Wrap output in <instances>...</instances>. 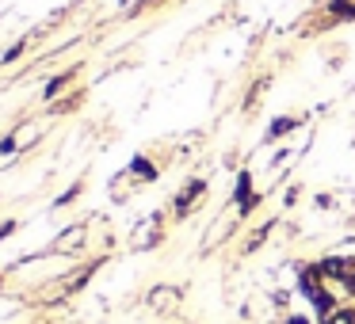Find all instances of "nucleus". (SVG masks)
Listing matches in <instances>:
<instances>
[{"label": "nucleus", "mask_w": 355, "mask_h": 324, "mask_svg": "<svg viewBox=\"0 0 355 324\" xmlns=\"http://www.w3.org/2000/svg\"><path fill=\"white\" fill-rule=\"evenodd\" d=\"M207 199V179L202 176H195V179H187L184 187H180L176 195H172V206H168V214L176 217V222H187V217L195 214V206Z\"/></svg>", "instance_id": "1"}, {"label": "nucleus", "mask_w": 355, "mask_h": 324, "mask_svg": "<svg viewBox=\"0 0 355 324\" xmlns=\"http://www.w3.org/2000/svg\"><path fill=\"white\" fill-rule=\"evenodd\" d=\"M180 301H184V290H180V286H172V282H157L153 290L146 294V305L153 309V313H161V316L180 313Z\"/></svg>", "instance_id": "2"}, {"label": "nucleus", "mask_w": 355, "mask_h": 324, "mask_svg": "<svg viewBox=\"0 0 355 324\" xmlns=\"http://www.w3.org/2000/svg\"><path fill=\"white\" fill-rule=\"evenodd\" d=\"M161 240H164V214H149L146 222L134 229L130 248H134V252H149V248H157Z\"/></svg>", "instance_id": "3"}, {"label": "nucleus", "mask_w": 355, "mask_h": 324, "mask_svg": "<svg viewBox=\"0 0 355 324\" xmlns=\"http://www.w3.org/2000/svg\"><path fill=\"white\" fill-rule=\"evenodd\" d=\"M85 248H88V225L77 222V225H69L65 233H58L50 252H54V255H80Z\"/></svg>", "instance_id": "4"}, {"label": "nucleus", "mask_w": 355, "mask_h": 324, "mask_svg": "<svg viewBox=\"0 0 355 324\" xmlns=\"http://www.w3.org/2000/svg\"><path fill=\"white\" fill-rule=\"evenodd\" d=\"M317 263H321V271H324L329 282H344V278L355 275V255L352 252H329V255H321Z\"/></svg>", "instance_id": "5"}, {"label": "nucleus", "mask_w": 355, "mask_h": 324, "mask_svg": "<svg viewBox=\"0 0 355 324\" xmlns=\"http://www.w3.org/2000/svg\"><path fill=\"white\" fill-rule=\"evenodd\" d=\"M302 126H306V115H275V118L268 123V134H263V141H268V145H275V141H286L294 130H302Z\"/></svg>", "instance_id": "6"}, {"label": "nucleus", "mask_w": 355, "mask_h": 324, "mask_svg": "<svg viewBox=\"0 0 355 324\" xmlns=\"http://www.w3.org/2000/svg\"><path fill=\"white\" fill-rule=\"evenodd\" d=\"M77 84V65H73V69H62L58 73V77H50L46 84H42V100L50 103V107H54L58 100H65V96H69V88Z\"/></svg>", "instance_id": "7"}, {"label": "nucleus", "mask_w": 355, "mask_h": 324, "mask_svg": "<svg viewBox=\"0 0 355 324\" xmlns=\"http://www.w3.org/2000/svg\"><path fill=\"white\" fill-rule=\"evenodd\" d=\"M8 138H12V145H16V153H31V149L46 138V130H42V123H24V126H16Z\"/></svg>", "instance_id": "8"}, {"label": "nucleus", "mask_w": 355, "mask_h": 324, "mask_svg": "<svg viewBox=\"0 0 355 324\" xmlns=\"http://www.w3.org/2000/svg\"><path fill=\"white\" fill-rule=\"evenodd\" d=\"M126 172H130V176L138 179L141 187H146V183H157V179H161V164H157L153 156H146V153L134 156V161L126 164Z\"/></svg>", "instance_id": "9"}, {"label": "nucleus", "mask_w": 355, "mask_h": 324, "mask_svg": "<svg viewBox=\"0 0 355 324\" xmlns=\"http://www.w3.org/2000/svg\"><path fill=\"white\" fill-rule=\"evenodd\" d=\"M31 42H35V39H16L8 50H4V54H0V65H12V62H19V57H24L27 50H31Z\"/></svg>", "instance_id": "10"}, {"label": "nucleus", "mask_w": 355, "mask_h": 324, "mask_svg": "<svg viewBox=\"0 0 355 324\" xmlns=\"http://www.w3.org/2000/svg\"><path fill=\"white\" fill-rule=\"evenodd\" d=\"M80 191H85V179H77V183H73L65 195H58V199H54V206L62 210V206H69V202H77V199H80Z\"/></svg>", "instance_id": "11"}, {"label": "nucleus", "mask_w": 355, "mask_h": 324, "mask_svg": "<svg viewBox=\"0 0 355 324\" xmlns=\"http://www.w3.org/2000/svg\"><path fill=\"white\" fill-rule=\"evenodd\" d=\"M298 199H302V187L291 183V187H286V195H283V206H298Z\"/></svg>", "instance_id": "12"}, {"label": "nucleus", "mask_w": 355, "mask_h": 324, "mask_svg": "<svg viewBox=\"0 0 355 324\" xmlns=\"http://www.w3.org/2000/svg\"><path fill=\"white\" fill-rule=\"evenodd\" d=\"M16 229H19V222H16V217H4V222H0V240H8Z\"/></svg>", "instance_id": "13"}, {"label": "nucleus", "mask_w": 355, "mask_h": 324, "mask_svg": "<svg viewBox=\"0 0 355 324\" xmlns=\"http://www.w3.org/2000/svg\"><path fill=\"white\" fill-rule=\"evenodd\" d=\"M283 324H317V321L306 313H283Z\"/></svg>", "instance_id": "14"}]
</instances>
